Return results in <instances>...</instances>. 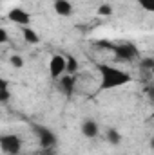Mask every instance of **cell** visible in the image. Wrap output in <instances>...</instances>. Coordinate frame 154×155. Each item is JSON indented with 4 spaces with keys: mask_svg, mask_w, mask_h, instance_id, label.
Wrapping results in <instances>:
<instances>
[{
    "mask_svg": "<svg viewBox=\"0 0 154 155\" xmlns=\"http://www.w3.org/2000/svg\"><path fill=\"white\" fill-rule=\"evenodd\" d=\"M96 69L100 72V90H113V88L123 87L132 81L129 72H125L118 67H113L109 63H98Z\"/></svg>",
    "mask_w": 154,
    "mask_h": 155,
    "instance_id": "1",
    "label": "cell"
},
{
    "mask_svg": "<svg viewBox=\"0 0 154 155\" xmlns=\"http://www.w3.org/2000/svg\"><path fill=\"white\" fill-rule=\"evenodd\" d=\"M100 45H107L109 49H113L116 58L123 60V61H131V60H134L138 56V49L132 43H109V41H102Z\"/></svg>",
    "mask_w": 154,
    "mask_h": 155,
    "instance_id": "2",
    "label": "cell"
},
{
    "mask_svg": "<svg viewBox=\"0 0 154 155\" xmlns=\"http://www.w3.org/2000/svg\"><path fill=\"white\" fill-rule=\"evenodd\" d=\"M33 130L38 137V143L42 146V150H51L56 146L58 139H56V134L53 130H49L47 126H42V124H33Z\"/></svg>",
    "mask_w": 154,
    "mask_h": 155,
    "instance_id": "3",
    "label": "cell"
},
{
    "mask_svg": "<svg viewBox=\"0 0 154 155\" xmlns=\"http://www.w3.org/2000/svg\"><path fill=\"white\" fill-rule=\"evenodd\" d=\"M0 150L4 155H18L22 150V141L15 134H4L0 135Z\"/></svg>",
    "mask_w": 154,
    "mask_h": 155,
    "instance_id": "4",
    "label": "cell"
},
{
    "mask_svg": "<svg viewBox=\"0 0 154 155\" xmlns=\"http://www.w3.org/2000/svg\"><path fill=\"white\" fill-rule=\"evenodd\" d=\"M7 20H11L13 24H16L20 27H26V25L31 24V15L26 9H22V7H13L7 13Z\"/></svg>",
    "mask_w": 154,
    "mask_h": 155,
    "instance_id": "5",
    "label": "cell"
},
{
    "mask_svg": "<svg viewBox=\"0 0 154 155\" xmlns=\"http://www.w3.org/2000/svg\"><path fill=\"white\" fill-rule=\"evenodd\" d=\"M49 74L51 78H60L65 74V58L62 54H54L49 60Z\"/></svg>",
    "mask_w": 154,
    "mask_h": 155,
    "instance_id": "6",
    "label": "cell"
},
{
    "mask_svg": "<svg viewBox=\"0 0 154 155\" xmlns=\"http://www.w3.org/2000/svg\"><path fill=\"white\" fill-rule=\"evenodd\" d=\"M58 79H60V83H58L60 90H62L65 96H71V94L75 92V87H76V78L71 76V74H64V76H60Z\"/></svg>",
    "mask_w": 154,
    "mask_h": 155,
    "instance_id": "7",
    "label": "cell"
},
{
    "mask_svg": "<svg viewBox=\"0 0 154 155\" xmlns=\"http://www.w3.org/2000/svg\"><path fill=\"white\" fill-rule=\"evenodd\" d=\"M82 134H83V137H87V139H94V137L100 134L98 123H96L94 119H85V121L82 123Z\"/></svg>",
    "mask_w": 154,
    "mask_h": 155,
    "instance_id": "8",
    "label": "cell"
},
{
    "mask_svg": "<svg viewBox=\"0 0 154 155\" xmlns=\"http://www.w3.org/2000/svg\"><path fill=\"white\" fill-rule=\"evenodd\" d=\"M53 9L58 16H71L73 15V5L69 0H54Z\"/></svg>",
    "mask_w": 154,
    "mask_h": 155,
    "instance_id": "9",
    "label": "cell"
},
{
    "mask_svg": "<svg viewBox=\"0 0 154 155\" xmlns=\"http://www.w3.org/2000/svg\"><path fill=\"white\" fill-rule=\"evenodd\" d=\"M22 36H24V40H26L29 45H37V43L40 41V36L37 35V31H33L29 25L22 27Z\"/></svg>",
    "mask_w": 154,
    "mask_h": 155,
    "instance_id": "10",
    "label": "cell"
},
{
    "mask_svg": "<svg viewBox=\"0 0 154 155\" xmlns=\"http://www.w3.org/2000/svg\"><path fill=\"white\" fill-rule=\"evenodd\" d=\"M65 58V74H71V76H75L78 71V61L75 56H71V54H67V56H64Z\"/></svg>",
    "mask_w": 154,
    "mask_h": 155,
    "instance_id": "11",
    "label": "cell"
},
{
    "mask_svg": "<svg viewBox=\"0 0 154 155\" xmlns=\"http://www.w3.org/2000/svg\"><path fill=\"white\" fill-rule=\"evenodd\" d=\"M105 139H107V143H111L113 146H116V144L121 143V134H120L116 128H109V130L105 132Z\"/></svg>",
    "mask_w": 154,
    "mask_h": 155,
    "instance_id": "12",
    "label": "cell"
},
{
    "mask_svg": "<svg viewBox=\"0 0 154 155\" xmlns=\"http://www.w3.org/2000/svg\"><path fill=\"white\" fill-rule=\"evenodd\" d=\"M9 63H11V67H15V69H22V67L26 65V61H24V58H22L20 54H13V56L9 58Z\"/></svg>",
    "mask_w": 154,
    "mask_h": 155,
    "instance_id": "13",
    "label": "cell"
},
{
    "mask_svg": "<svg viewBox=\"0 0 154 155\" xmlns=\"http://www.w3.org/2000/svg\"><path fill=\"white\" fill-rule=\"evenodd\" d=\"M98 15H100V16H111V15H113V7H111L109 4H102V5L98 7Z\"/></svg>",
    "mask_w": 154,
    "mask_h": 155,
    "instance_id": "14",
    "label": "cell"
},
{
    "mask_svg": "<svg viewBox=\"0 0 154 155\" xmlns=\"http://www.w3.org/2000/svg\"><path fill=\"white\" fill-rule=\"evenodd\" d=\"M138 4H140L142 9H145V11H149V13L154 11V0H138Z\"/></svg>",
    "mask_w": 154,
    "mask_h": 155,
    "instance_id": "15",
    "label": "cell"
},
{
    "mask_svg": "<svg viewBox=\"0 0 154 155\" xmlns=\"http://www.w3.org/2000/svg\"><path fill=\"white\" fill-rule=\"evenodd\" d=\"M140 67H143V69H149V71H151V69L154 67V60H152V58H143V60H142V63H140Z\"/></svg>",
    "mask_w": 154,
    "mask_h": 155,
    "instance_id": "16",
    "label": "cell"
},
{
    "mask_svg": "<svg viewBox=\"0 0 154 155\" xmlns=\"http://www.w3.org/2000/svg\"><path fill=\"white\" fill-rule=\"evenodd\" d=\"M7 40H9L7 31H5L4 27H0V45H2V43H7Z\"/></svg>",
    "mask_w": 154,
    "mask_h": 155,
    "instance_id": "17",
    "label": "cell"
},
{
    "mask_svg": "<svg viewBox=\"0 0 154 155\" xmlns=\"http://www.w3.org/2000/svg\"><path fill=\"white\" fill-rule=\"evenodd\" d=\"M7 85H9V83H7L4 78H0V88H7Z\"/></svg>",
    "mask_w": 154,
    "mask_h": 155,
    "instance_id": "18",
    "label": "cell"
},
{
    "mask_svg": "<svg viewBox=\"0 0 154 155\" xmlns=\"http://www.w3.org/2000/svg\"><path fill=\"white\" fill-rule=\"evenodd\" d=\"M40 155H53V153H51V150H44Z\"/></svg>",
    "mask_w": 154,
    "mask_h": 155,
    "instance_id": "19",
    "label": "cell"
}]
</instances>
